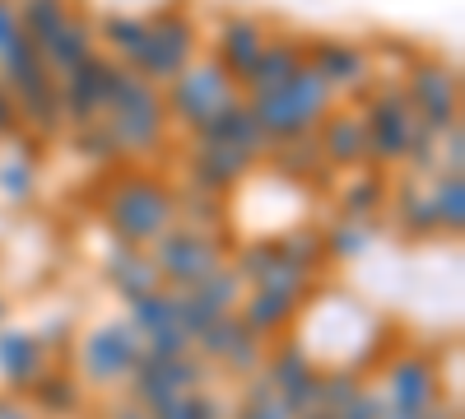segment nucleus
<instances>
[{
	"label": "nucleus",
	"mask_w": 465,
	"mask_h": 419,
	"mask_svg": "<svg viewBox=\"0 0 465 419\" xmlns=\"http://www.w3.org/2000/svg\"><path fill=\"white\" fill-rule=\"evenodd\" d=\"M302 419H322V414H302Z\"/></svg>",
	"instance_id": "obj_46"
},
{
	"label": "nucleus",
	"mask_w": 465,
	"mask_h": 419,
	"mask_svg": "<svg viewBox=\"0 0 465 419\" xmlns=\"http://www.w3.org/2000/svg\"><path fill=\"white\" fill-rule=\"evenodd\" d=\"M429 201H433V214H438L442 234H447V228H451V234H460V228H465V177L460 173H442L433 182Z\"/></svg>",
	"instance_id": "obj_29"
},
{
	"label": "nucleus",
	"mask_w": 465,
	"mask_h": 419,
	"mask_svg": "<svg viewBox=\"0 0 465 419\" xmlns=\"http://www.w3.org/2000/svg\"><path fill=\"white\" fill-rule=\"evenodd\" d=\"M173 205H177V214H186V224H182V228H196V234L214 228V224H219V214H223V196L196 192V186H186V196H182V201H173Z\"/></svg>",
	"instance_id": "obj_37"
},
{
	"label": "nucleus",
	"mask_w": 465,
	"mask_h": 419,
	"mask_svg": "<svg viewBox=\"0 0 465 419\" xmlns=\"http://www.w3.org/2000/svg\"><path fill=\"white\" fill-rule=\"evenodd\" d=\"M340 205H344V214H354V219H372L386 205V177L381 173H363L354 182H344Z\"/></svg>",
	"instance_id": "obj_32"
},
{
	"label": "nucleus",
	"mask_w": 465,
	"mask_h": 419,
	"mask_svg": "<svg viewBox=\"0 0 465 419\" xmlns=\"http://www.w3.org/2000/svg\"><path fill=\"white\" fill-rule=\"evenodd\" d=\"M302 56L326 80L331 94H359L377 75V56L349 37H312V43H302Z\"/></svg>",
	"instance_id": "obj_10"
},
{
	"label": "nucleus",
	"mask_w": 465,
	"mask_h": 419,
	"mask_svg": "<svg viewBox=\"0 0 465 419\" xmlns=\"http://www.w3.org/2000/svg\"><path fill=\"white\" fill-rule=\"evenodd\" d=\"M386 405L396 414H414L423 419L433 405H438V373L429 359L419 354H405L391 364V377H386Z\"/></svg>",
	"instance_id": "obj_16"
},
{
	"label": "nucleus",
	"mask_w": 465,
	"mask_h": 419,
	"mask_svg": "<svg viewBox=\"0 0 465 419\" xmlns=\"http://www.w3.org/2000/svg\"><path fill=\"white\" fill-rule=\"evenodd\" d=\"M149 419H223V410H219V401L205 396V392H182V396H173V401H163V405H153Z\"/></svg>",
	"instance_id": "obj_36"
},
{
	"label": "nucleus",
	"mask_w": 465,
	"mask_h": 419,
	"mask_svg": "<svg viewBox=\"0 0 465 419\" xmlns=\"http://www.w3.org/2000/svg\"><path fill=\"white\" fill-rule=\"evenodd\" d=\"M368 243H372V219H354V214L335 219L326 234H322V247H326V256H335V261H354V256H363Z\"/></svg>",
	"instance_id": "obj_28"
},
{
	"label": "nucleus",
	"mask_w": 465,
	"mask_h": 419,
	"mask_svg": "<svg viewBox=\"0 0 465 419\" xmlns=\"http://www.w3.org/2000/svg\"><path fill=\"white\" fill-rule=\"evenodd\" d=\"M89 56H98V28H94L89 15L70 10V19L43 43V61H47V70L61 80V75H70L74 65H84Z\"/></svg>",
	"instance_id": "obj_20"
},
{
	"label": "nucleus",
	"mask_w": 465,
	"mask_h": 419,
	"mask_svg": "<svg viewBox=\"0 0 465 419\" xmlns=\"http://www.w3.org/2000/svg\"><path fill=\"white\" fill-rule=\"evenodd\" d=\"M252 107V117L256 126L265 131L270 145H284V140H302V135H312L322 122H326V112L335 107V94L326 89V80L312 70V65H298V75L275 89V94H261V98H247Z\"/></svg>",
	"instance_id": "obj_3"
},
{
	"label": "nucleus",
	"mask_w": 465,
	"mask_h": 419,
	"mask_svg": "<svg viewBox=\"0 0 465 419\" xmlns=\"http://www.w3.org/2000/svg\"><path fill=\"white\" fill-rule=\"evenodd\" d=\"M359 117H363V131H368V159L381 164V168L405 164L410 140H414V131H419V117H414V107H410L401 80L372 85Z\"/></svg>",
	"instance_id": "obj_6"
},
{
	"label": "nucleus",
	"mask_w": 465,
	"mask_h": 419,
	"mask_svg": "<svg viewBox=\"0 0 465 419\" xmlns=\"http://www.w3.org/2000/svg\"><path fill=\"white\" fill-rule=\"evenodd\" d=\"M270 43V19L252 15V10H228L214 24V61L223 65V75L232 85L247 80V70L256 65L261 47Z\"/></svg>",
	"instance_id": "obj_12"
},
{
	"label": "nucleus",
	"mask_w": 465,
	"mask_h": 419,
	"mask_svg": "<svg viewBox=\"0 0 465 419\" xmlns=\"http://www.w3.org/2000/svg\"><path fill=\"white\" fill-rule=\"evenodd\" d=\"M196 350H201L205 364H223L228 373H238V377H256L261 364H265V340L252 335L232 313L196 335Z\"/></svg>",
	"instance_id": "obj_14"
},
{
	"label": "nucleus",
	"mask_w": 465,
	"mask_h": 419,
	"mask_svg": "<svg viewBox=\"0 0 465 419\" xmlns=\"http://www.w3.org/2000/svg\"><path fill=\"white\" fill-rule=\"evenodd\" d=\"M177 196L168 192V186L159 177H126V182H116L112 186V196H107V224H112V234L122 238V247H153L168 228L177 224Z\"/></svg>",
	"instance_id": "obj_4"
},
{
	"label": "nucleus",
	"mask_w": 465,
	"mask_h": 419,
	"mask_svg": "<svg viewBox=\"0 0 465 419\" xmlns=\"http://www.w3.org/2000/svg\"><path fill=\"white\" fill-rule=\"evenodd\" d=\"M103 80H107V56H89L84 65H74L70 75L56 80L61 117L70 126H89L103 117Z\"/></svg>",
	"instance_id": "obj_17"
},
{
	"label": "nucleus",
	"mask_w": 465,
	"mask_h": 419,
	"mask_svg": "<svg viewBox=\"0 0 465 419\" xmlns=\"http://www.w3.org/2000/svg\"><path fill=\"white\" fill-rule=\"evenodd\" d=\"M196 56H201V24L191 15V5L173 0V5H159L153 15H144V43L131 56V70L144 85L168 89Z\"/></svg>",
	"instance_id": "obj_2"
},
{
	"label": "nucleus",
	"mask_w": 465,
	"mask_h": 419,
	"mask_svg": "<svg viewBox=\"0 0 465 419\" xmlns=\"http://www.w3.org/2000/svg\"><path fill=\"white\" fill-rule=\"evenodd\" d=\"M0 317H5V298H0Z\"/></svg>",
	"instance_id": "obj_45"
},
{
	"label": "nucleus",
	"mask_w": 465,
	"mask_h": 419,
	"mask_svg": "<svg viewBox=\"0 0 465 419\" xmlns=\"http://www.w3.org/2000/svg\"><path fill=\"white\" fill-rule=\"evenodd\" d=\"M275 247H280V256H284L289 265H298V271H307V275L317 280L322 261H326V247H322V228H289L284 238H275Z\"/></svg>",
	"instance_id": "obj_30"
},
{
	"label": "nucleus",
	"mask_w": 465,
	"mask_h": 419,
	"mask_svg": "<svg viewBox=\"0 0 465 419\" xmlns=\"http://www.w3.org/2000/svg\"><path fill=\"white\" fill-rule=\"evenodd\" d=\"M33 405H37V414L70 419V414H80V405H84V387L74 383V373H47V377L33 383Z\"/></svg>",
	"instance_id": "obj_24"
},
{
	"label": "nucleus",
	"mask_w": 465,
	"mask_h": 419,
	"mask_svg": "<svg viewBox=\"0 0 465 419\" xmlns=\"http://www.w3.org/2000/svg\"><path fill=\"white\" fill-rule=\"evenodd\" d=\"M70 0H15V15H19V28L28 43H37V52H43L47 37L70 19Z\"/></svg>",
	"instance_id": "obj_25"
},
{
	"label": "nucleus",
	"mask_w": 465,
	"mask_h": 419,
	"mask_svg": "<svg viewBox=\"0 0 465 419\" xmlns=\"http://www.w3.org/2000/svg\"><path fill=\"white\" fill-rule=\"evenodd\" d=\"M153 265L163 275V289H196L201 280H210L223 265V243L210 234H196V228L173 224L168 234L153 243Z\"/></svg>",
	"instance_id": "obj_8"
},
{
	"label": "nucleus",
	"mask_w": 465,
	"mask_h": 419,
	"mask_svg": "<svg viewBox=\"0 0 465 419\" xmlns=\"http://www.w3.org/2000/svg\"><path fill=\"white\" fill-rule=\"evenodd\" d=\"M196 294L210 303V308H214L219 317H228V313H238V303H242L247 284L238 280V271H232V265H219V271H214L210 280H201V284H196Z\"/></svg>",
	"instance_id": "obj_34"
},
{
	"label": "nucleus",
	"mask_w": 465,
	"mask_h": 419,
	"mask_svg": "<svg viewBox=\"0 0 465 419\" xmlns=\"http://www.w3.org/2000/svg\"><path fill=\"white\" fill-rule=\"evenodd\" d=\"M94 28H98V37L116 52V61H126L131 65V56L140 52V43H144V15H126V10H112V15H98L94 19Z\"/></svg>",
	"instance_id": "obj_27"
},
{
	"label": "nucleus",
	"mask_w": 465,
	"mask_h": 419,
	"mask_svg": "<svg viewBox=\"0 0 465 419\" xmlns=\"http://www.w3.org/2000/svg\"><path fill=\"white\" fill-rule=\"evenodd\" d=\"M363 392L359 383V373H349V368H335V373H322V383H317V414L322 419H335L349 401H354Z\"/></svg>",
	"instance_id": "obj_33"
},
{
	"label": "nucleus",
	"mask_w": 465,
	"mask_h": 419,
	"mask_svg": "<svg viewBox=\"0 0 465 419\" xmlns=\"http://www.w3.org/2000/svg\"><path fill=\"white\" fill-rule=\"evenodd\" d=\"M131 326H135L140 335L163 331V326H177V294H173V289H153V294L135 298V303H131Z\"/></svg>",
	"instance_id": "obj_31"
},
{
	"label": "nucleus",
	"mask_w": 465,
	"mask_h": 419,
	"mask_svg": "<svg viewBox=\"0 0 465 419\" xmlns=\"http://www.w3.org/2000/svg\"><path fill=\"white\" fill-rule=\"evenodd\" d=\"M144 359V340L131 322H107L98 331H89L84 350H80V373L94 387H112L122 377L135 373V364Z\"/></svg>",
	"instance_id": "obj_9"
},
{
	"label": "nucleus",
	"mask_w": 465,
	"mask_h": 419,
	"mask_svg": "<svg viewBox=\"0 0 465 419\" xmlns=\"http://www.w3.org/2000/svg\"><path fill=\"white\" fill-rule=\"evenodd\" d=\"M107 419H149V410H144L140 401H126V405H116Z\"/></svg>",
	"instance_id": "obj_44"
},
{
	"label": "nucleus",
	"mask_w": 465,
	"mask_h": 419,
	"mask_svg": "<svg viewBox=\"0 0 465 419\" xmlns=\"http://www.w3.org/2000/svg\"><path fill=\"white\" fill-rule=\"evenodd\" d=\"M107 280H112V289L122 294L126 303H135V298H144L153 289H163L159 265H153V256L140 252V247H116L107 256Z\"/></svg>",
	"instance_id": "obj_23"
},
{
	"label": "nucleus",
	"mask_w": 465,
	"mask_h": 419,
	"mask_svg": "<svg viewBox=\"0 0 465 419\" xmlns=\"http://www.w3.org/2000/svg\"><path fill=\"white\" fill-rule=\"evenodd\" d=\"M317 149L326 168H363L368 164V131H363V117L359 112H344V107H331L326 122L312 131Z\"/></svg>",
	"instance_id": "obj_18"
},
{
	"label": "nucleus",
	"mask_w": 465,
	"mask_h": 419,
	"mask_svg": "<svg viewBox=\"0 0 465 419\" xmlns=\"http://www.w3.org/2000/svg\"><path fill=\"white\" fill-rule=\"evenodd\" d=\"M307 56H302V37H284V33H270V43L261 47V56H256V65L247 70V80L238 85L242 89V98H261V94H275V89H284L293 75H298V65H302Z\"/></svg>",
	"instance_id": "obj_19"
},
{
	"label": "nucleus",
	"mask_w": 465,
	"mask_h": 419,
	"mask_svg": "<svg viewBox=\"0 0 465 419\" xmlns=\"http://www.w3.org/2000/svg\"><path fill=\"white\" fill-rule=\"evenodd\" d=\"M401 89L414 107L419 126H429L433 135H447L451 126H460V75L442 56H414L405 65Z\"/></svg>",
	"instance_id": "obj_7"
},
{
	"label": "nucleus",
	"mask_w": 465,
	"mask_h": 419,
	"mask_svg": "<svg viewBox=\"0 0 465 419\" xmlns=\"http://www.w3.org/2000/svg\"><path fill=\"white\" fill-rule=\"evenodd\" d=\"M74 149H80L84 159H94V164H112V159H122V149H116V140H112V131H107V122L98 117V122H89V126H74Z\"/></svg>",
	"instance_id": "obj_38"
},
{
	"label": "nucleus",
	"mask_w": 465,
	"mask_h": 419,
	"mask_svg": "<svg viewBox=\"0 0 465 419\" xmlns=\"http://www.w3.org/2000/svg\"><path fill=\"white\" fill-rule=\"evenodd\" d=\"M140 340H144V354H149V359H182V354H191V335H186L182 326L149 331V335H140Z\"/></svg>",
	"instance_id": "obj_40"
},
{
	"label": "nucleus",
	"mask_w": 465,
	"mask_h": 419,
	"mask_svg": "<svg viewBox=\"0 0 465 419\" xmlns=\"http://www.w3.org/2000/svg\"><path fill=\"white\" fill-rule=\"evenodd\" d=\"M15 131H19V107H15L10 89L0 85V135H15Z\"/></svg>",
	"instance_id": "obj_42"
},
{
	"label": "nucleus",
	"mask_w": 465,
	"mask_h": 419,
	"mask_svg": "<svg viewBox=\"0 0 465 419\" xmlns=\"http://www.w3.org/2000/svg\"><path fill=\"white\" fill-rule=\"evenodd\" d=\"M103 122L116 140V149L131 159L159 155L168 140V107L163 89L144 85L126 61L107 56V80H103Z\"/></svg>",
	"instance_id": "obj_1"
},
{
	"label": "nucleus",
	"mask_w": 465,
	"mask_h": 419,
	"mask_svg": "<svg viewBox=\"0 0 465 419\" xmlns=\"http://www.w3.org/2000/svg\"><path fill=\"white\" fill-rule=\"evenodd\" d=\"M0 419H33V405H24L19 396H0Z\"/></svg>",
	"instance_id": "obj_43"
},
{
	"label": "nucleus",
	"mask_w": 465,
	"mask_h": 419,
	"mask_svg": "<svg viewBox=\"0 0 465 419\" xmlns=\"http://www.w3.org/2000/svg\"><path fill=\"white\" fill-rule=\"evenodd\" d=\"M0 377L19 392L47 377V350L33 331H0Z\"/></svg>",
	"instance_id": "obj_21"
},
{
	"label": "nucleus",
	"mask_w": 465,
	"mask_h": 419,
	"mask_svg": "<svg viewBox=\"0 0 465 419\" xmlns=\"http://www.w3.org/2000/svg\"><path fill=\"white\" fill-rule=\"evenodd\" d=\"M205 377H210V368H205L201 354H182V359H149L144 354L131 373V401L153 410V405H163L182 392H201Z\"/></svg>",
	"instance_id": "obj_11"
},
{
	"label": "nucleus",
	"mask_w": 465,
	"mask_h": 419,
	"mask_svg": "<svg viewBox=\"0 0 465 419\" xmlns=\"http://www.w3.org/2000/svg\"><path fill=\"white\" fill-rule=\"evenodd\" d=\"M33 192H37L33 164H28V159H0V196L15 201V205H24V201H33Z\"/></svg>",
	"instance_id": "obj_39"
},
{
	"label": "nucleus",
	"mask_w": 465,
	"mask_h": 419,
	"mask_svg": "<svg viewBox=\"0 0 465 419\" xmlns=\"http://www.w3.org/2000/svg\"><path fill=\"white\" fill-rule=\"evenodd\" d=\"M298 308H302V298H293V294H280V289H247L232 317H238L252 335L265 340V335L284 331V326L298 317Z\"/></svg>",
	"instance_id": "obj_22"
},
{
	"label": "nucleus",
	"mask_w": 465,
	"mask_h": 419,
	"mask_svg": "<svg viewBox=\"0 0 465 419\" xmlns=\"http://www.w3.org/2000/svg\"><path fill=\"white\" fill-rule=\"evenodd\" d=\"M265 383L275 387V396L284 401V410L293 419L317 414V383H322V373L312 368V359H307V350L298 345V340H284V345L265 359Z\"/></svg>",
	"instance_id": "obj_13"
},
{
	"label": "nucleus",
	"mask_w": 465,
	"mask_h": 419,
	"mask_svg": "<svg viewBox=\"0 0 465 419\" xmlns=\"http://www.w3.org/2000/svg\"><path fill=\"white\" fill-rule=\"evenodd\" d=\"M265 155L275 159V168H280L289 182H312V177L326 168V159H322V149H317V140H312V135H302V140H284V145H270Z\"/></svg>",
	"instance_id": "obj_26"
},
{
	"label": "nucleus",
	"mask_w": 465,
	"mask_h": 419,
	"mask_svg": "<svg viewBox=\"0 0 465 419\" xmlns=\"http://www.w3.org/2000/svg\"><path fill=\"white\" fill-rule=\"evenodd\" d=\"M335 419H386V396H372V392H359Z\"/></svg>",
	"instance_id": "obj_41"
},
{
	"label": "nucleus",
	"mask_w": 465,
	"mask_h": 419,
	"mask_svg": "<svg viewBox=\"0 0 465 419\" xmlns=\"http://www.w3.org/2000/svg\"><path fill=\"white\" fill-rule=\"evenodd\" d=\"M242 89L223 75V65L214 56H196L177 80L163 89V107H168V122L186 126V131H205L210 122L223 117V107L228 103H238Z\"/></svg>",
	"instance_id": "obj_5"
},
{
	"label": "nucleus",
	"mask_w": 465,
	"mask_h": 419,
	"mask_svg": "<svg viewBox=\"0 0 465 419\" xmlns=\"http://www.w3.org/2000/svg\"><path fill=\"white\" fill-rule=\"evenodd\" d=\"M252 164H256L252 149L228 145V140H201V135H196V145H191V164H186V173H191V186H196V192L223 196L232 182L252 173Z\"/></svg>",
	"instance_id": "obj_15"
},
{
	"label": "nucleus",
	"mask_w": 465,
	"mask_h": 419,
	"mask_svg": "<svg viewBox=\"0 0 465 419\" xmlns=\"http://www.w3.org/2000/svg\"><path fill=\"white\" fill-rule=\"evenodd\" d=\"M401 228L410 238H433V234H442L438 228V214H433V201H429V192H419V186H405L401 192Z\"/></svg>",
	"instance_id": "obj_35"
}]
</instances>
